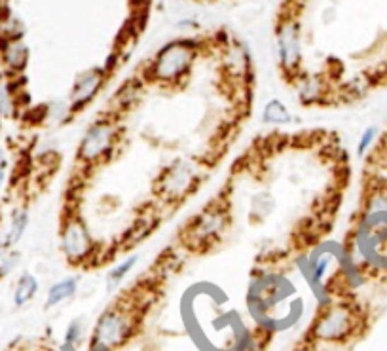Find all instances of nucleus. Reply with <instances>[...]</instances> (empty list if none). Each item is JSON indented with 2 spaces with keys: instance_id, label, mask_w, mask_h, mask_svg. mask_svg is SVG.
<instances>
[{
  "instance_id": "f03ea898",
  "label": "nucleus",
  "mask_w": 387,
  "mask_h": 351,
  "mask_svg": "<svg viewBox=\"0 0 387 351\" xmlns=\"http://www.w3.org/2000/svg\"><path fill=\"white\" fill-rule=\"evenodd\" d=\"M203 42L197 38H177L161 46L146 67V82L161 88H179L194 71Z\"/></svg>"
},
{
  "instance_id": "5701e85b",
  "label": "nucleus",
  "mask_w": 387,
  "mask_h": 351,
  "mask_svg": "<svg viewBox=\"0 0 387 351\" xmlns=\"http://www.w3.org/2000/svg\"><path fill=\"white\" fill-rule=\"evenodd\" d=\"M88 328H86V323H83V319H72L69 325H67L65 328V345L67 347H71V350H78L80 345L86 342V340H90V336H88V333H86Z\"/></svg>"
},
{
  "instance_id": "7ed1b4c3",
  "label": "nucleus",
  "mask_w": 387,
  "mask_h": 351,
  "mask_svg": "<svg viewBox=\"0 0 387 351\" xmlns=\"http://www.w3.org/2000/svg\"><path fill=\"white\" fill-rule=\"evenodd\" d=\"M124 141V130L116 114H107L93 120L76 146V163L82 169H96L112 160Z\"/></svg>"
},
{
  "instance_id": "bb28decb",
  "label": "nucleus",
  "mask_w": 387,
  "mask_h": 351,
  "mask_svg": "<svg viewBox=\"0 0 387 351\" xmlns=\"http://www.w3.org/2000/svg\"><path fill=\"white\" fill-rule=\"evenodd\" d=\"M8 177V160L6 154H4V150L0 149V190H2V186L6 183Z\"/></svg>"
},
{
  "instance_id": "a211bd4d",
  "label": "nucleus",
  "mask_w": 387,
  "mask_h": 351,
  "mask_svg": "<svg viewBox=\"0 0 387 351\" xmlns=\"http://www.w3.org/2000/svg\"><path fill=\"white\" fill-rule=\"evenodd\" d=\"M42 110V120L48 122L52 125H67L74 118V113H72L69 101H50L48 105H44L40 108Z\"/></svg>"
},
{
  "instance_id": "423d86ee",
  "label": "nucleus",
  "mask_w": 387,
  "mask_h": 351,
  "mask_svg": "<svg viewBox=\"0 0 387 351\" xmlns=\"http://www.w3.org/2000/svg\"><path fill=\"white\" fill-rule=\"evenodd\" d=\"M202 167L192 158H175L167 163L156 179V194L163 203L175 205L185 202L186 197L202 185Z\"/></svg>"
},
{
  "instance_id": "412c9836",
  "label": "nucleus",
  "mask_w": 387,
  "mask_h": 351,
  "mask_svg": "<svg viewBox=\"0 0 387 351\" xmlns=\"http://www.w3.org/2000/svg\"><path fill=\"white\" fill-rule=\"evenodd\" d=\"M141 99V88H139L137 82H125L118 91H116V97H114V103H116V108H114V114L118 116V110H129L137 105V101Z\"/></svg>"
},
{
  "instance_id": "6e6552de",
  "label": "nucleus",
  "mask_w": 387,
  "mask_h": 351,
  "mask_svg": "<svg viewBox=\"0 0 387 351\" xmlns=\"http://www.w3.org/2000/svg\"><path fill=\"white\" fill-rule=\"evenodd\" d=\"M275 52L281 71L294 78L302 72V25L294 13H287L275 27Z\"/></svg>"
},
{
  "instance_id": "aec40b11",
  "label": "nucleus",
  "mask_w": 387,
  "mask_h": 351,
  "mask_svg": "<svg viewBox=\"0 0 387 351\" xmlns=\"http://www.w3.org/2000/svg\"><path fill=\"white\" fill-rule=\"evenodd\" d=\"M249 207L253 221H264V219H268L270 214H274L277 202H275V197L268 190H260L250 197Z\"/></svg>"
},
{
  "instance_id": "0eeeda50",
  "label": "nucleus",
  "mask_w": 387,
  "mask_h": 351,
  "mask_svg": "<svg viewBox=\"0 0 387 351\" xmlns=\"http://www.w3.org/2000/svg\"><path fill=\"white\" fill-rule=\"evenodd\" d=\"M59 249L71 266H83L93 260L99 253L88 222L74 207L67 209L61 219Z\"/></svg>"
},
{
  "instance_id": "20e7f679",
  "label": "nucleus",
  "mask_w": 387,
  "mask_h": 351,
  "mask_svg": "<svg viewBox=\"0 0 387 351\" xmlns=\"http://www.w3.org/2000/svg\"><path fill=\"white\" fill-rule=\"evenodd\" d=\"M230 222H232V214L226 203H209L186 224L183 232V243L190 251L211 249L226 236Z\"/></svg>"
},
{
  "instance_id": "a878e982",
  "label": "nucleus",
  "mask_w": 387,
  "mask_h": 351,
  "mask_svg": "<svg viewBox=\"0 0 387 351\" xmlns=\"http://www.w3.org/2000/svg\"><path fill=\"white\" fill-rule=\"evenodd\" d=\"M19 262V255L18 253H13V251H10L2 260H0V280L2 277H6V275H10L16 270V266H18Z\"/></svg>"
},
{
  "instance_id": "ddd939ff",
  "label": "nucleus",
  "mask_w": 387,
  "mask_h": 351,
  "mask_svg": "<svg viewBox=\"0 0 387 351\" xmlns=\"http://www.w3.org/2000/svg\"><path fill=\"white\" fill-rule=\"evenodd\" d=\"M0 55L8 71L23 72L27 63H29V48L21 38H8L4 36V42L0 46Z\"/></svg>"
},
{
  "instance_id": "b1692460",
  "label": "nucleus",
  "mask_w": 387,
  "mask_h": 351,
  "mask_svg": "<svg viewBox=\"0 0 387 351\" xmlns=\"http://www.w3.org/2000/svg\"><path fill=\"white\" fill-rule=\"evenodd\" d=\"M378 127L376 125H370V127H366V130L361 133V137H359V143H357V156L359 158H364V156L369 154L370 149L374 146L376 139H378Z\"/></svg>"
},
{
  "instance_id": "4468645a",
  "label": "nucleus",
  "mask_w": 387,
  "mask_h": 351,
  "mask_svg": "<svg viewBox=\"0 0 387 351\" xmlns=\"http://www.w3.org/2000/svg\"><path fill=\"white\" fill-rule=\"evenodd\" d=\"M224 67L226 72L233 80L245 82L250 76V57L249 52L241 46V44H233L226 50V57H224Z\"/></svg>"
},
{
  "instance_id": "9b49d317",
  "label": "nucleus",
  "mask_w": 387,
  "mask_h": 351,
  "mask_svg": "<svg viewBox=\"0 0 387 351\" xmlns=\"http://www.w3.org/2000/svg\"><path fill=\"white\" fill-rule=\"evenodd\" d=\"M298 103L302 107H319L328 101L330 96V82L321 72H300L294 80Z\"/></svg>"
},
{
  "instance_id": "393cba45",
  "label": "nucleus",
  "mask_w": 387,
  "mask_h": 351,
  "mask_svg": "<svg viewBox=\"0 0 387 351\" xmlns=\"http://www.w3.org/2000/svg\"><path fill=\"white\" fill-rule=\"evenodd\" d=\"M13 103H16V96H13L10 84L0 82V116L12 114Z\"/></svg>"
},
{
  "instance_id": "f3484780",
  "label": "nucleus",
  "mask_w": 387,
  "mask_h": 351,
  "mask_svg": "<svg viewBox=\"0 0 387 351\" xmlns=\"http://www.w3.org/2000/svg\"><path fill=\"white\" fill-rule=\"evenodd\" d=\"M137 262H139L137 253H132V255H127L125 258L116 262L112 268L108 270L107 275H105V289H107L108 292L118 291L120 285L125 281V277L132 274L133 268L137 266Z\"/></svg>"
},
{
  "instance_id": "dca6fc26",
  "label": "nucleus",
  "mask_w": 387,
  "mask_h": 351,
  "mask_svg": "<svg viewBox=\"0 0 387 351\" xmlns=\"http://www.w3.org/2000/svg\"><path fill=\"white\" fill-rule=\"evenodd\" d=\"M38 291H40V281H38V277L35 274H30V272H23L18 277V281H16V287H13V306L16 308L29 306L36 298Z\"/></svg>"
},
{
  "instance_id": "f8f14e48",
  "label": "nucleus",
  "mask_w": 387,
  "mask_h": 351,
  "mask_svg": "<svg viewBox=\"0 0 387 351\" xmlns=\"http://www.w3.org/2000/svg\"><path fill=\"white\" fill-rule=\"evenodd\" d=\"M80 283H82L80 275H65V277H61L55 283H52L48 291H46L44 308L46 310H55V308H59L63 304L74 300L78 291H80Z\"/></svg>"
},
{
  "instance_id": "2eb2a0df",
  "label": "nucleus",
  "mask_w": 387,
  "mask_h": 351,
  "mask_svg": "<svg viewBox=\"0 0 387 351\" xmlns=\"http://www.w3.org/2000/svg\"><path fill=\"white\" fill-rule=\"evenodd\" d=\"M260 122L264 125H272V127H285L296 122V116L292 113L289 105L281 101V99H270L264 103L262 110H260Z\"/></svg>"
},
{
  "instance_id": "6ab92c4d",
  "label": "nucleus",
  "mask_w": 387,
  "mask_h": 351,
  "mask_svg": "<svg viewBox=\"0 0 387 351\" xmlns=\"http://www.w3.org/2000/svg\"><path fill=\"white\" fill-rule=\"evenodd\" d=\"M29 221L30 214L27 209H16V211H13L12 219H10V228H8V232L4 234V238H6L10 249H13V247L23 239L25 232H27V228H29Z\"/></svg>"
},
{
  "instance_id": "cd10ccee",
  "label": "nucleus",
  "mask_w": 387,
  "mask_h": 351,
  "mask_svg": "<svg viewBox=\"0 0 387 351\" xmlns=\"http://www.w3.org/2000/svg\"><path fill=\"white\" fill-rule=\"evenodd\" d=\"M4 2H6V0H0V4H4Z\"/></svg>"
},
{
  "instance_id": "f257e3e1",
  "label": "nucleus",
  "mask_w": 387,
  "mask_h": 351,
  "mask_svg": "<svg viewBox=\"0 0 387 351\" xmlns=\"http://www.w3.org/2000/svg\"><path fill=\"white\" fill-rule=\"evenodd\" d=\"M143 319V308L137 298L122 297L96 319L91 327L88 351H118L137 334Z\"/></svg>"
},
{
  "instance_id": "9d476101",
  "label": "nucleus",
  "mask_w": 387,
  "mask_h": 351,
  "mask_svg": "<svg viewBox=\"0 0 387 351\" xmlns=\"http://www.w3.org/2000/svg\"><path fill=\"white\" fill-rule=\"evenodd\" d=\"M108 78H110V72L105 67H91V69L82 71L74 78L69 97H67L74 116L83 113L91 103L96 101L99 93L105 90Z\"/></svg>"
},
{
  "instance_id": "4be33fe9",
  "label": "nucleus",
  "mask_w": 387,
  "mask_h": 351,
  "mask_svg": "<svg viewBox=\"0 0 387 351\" xmlns=\"http://www.w3.org/2000/svg\"><path fill=\"white\" fill-rule=\"evenodd\" d=\"M338 262L334 258L333 253H321L317 256L316 260L311 262V280L317 285H325L330 275H333V270Z\"/></svg>"
},
{
  "instance_id": "1a4fd4ad",
  "label": "nucleus",
  "mask_w": 387,
  "mask_h": 351,
  "mask_svg": "<svg viewBox=\"0 0 387 351\" xmlns=\"http://www.w3.org/2000/svg\"><path fill=\"white\" fill-rule=\"evenodd\" d=\"M287 297V280L277 272H262L250 280L247 302L253 313L266 316Z\"/></svg>"
},
{
  "instance_id": "39448f33",
  "label": "nucleus",
  "mask_w": 387,
  "mask_h": 351,
  "mask_svg": "<svg viewBox=\"0 0 387 351\" xmlns=\"http://www.w3.org/2000/svg\"><path fill=\"white\" fill-rule=\"evenodd\" d=\"M357 310L346 302L327 304L310 328V338L317 344H346L359 330Z\"/></svg>"
}]
</instances>
